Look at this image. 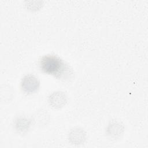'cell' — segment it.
Here are the masks:
<instances>
[{"label":"cell","instance_id":"obj_1","mask_svg":"<svg viewBox=\"0 0 148 148\" xmlns=\"http://www.w3.org/2000/svg\"><path fill=\"white\" fill-rule=\"evenodd\" d=\"M39 66L43 73L52 75L62 81L69 80L73 75L71 66L54 54L43 56L39 60Z\"/></svg>","mask_w":148,"mask_h":148},{"label":"cell","instance_id":"obj_2","mask_svg":"<svg viewBox=\"0 0 148 148\" xmlns=\"http://www.w3.org/2000/svg\"><path fill=\"white\" fill-rule=\"evenodd\" d=\"M40 81L39 79L32 74L25 75L21 81V88L27 94L36 93L39 89Z\"/></svg>","mask_w":148,"mask_h":148},{"label":"cell","instance_id":"obj_3","mask_svg":"<svg viewBox=\"0 0 148 148\" xmlns=\"http://www.w3.org/2000/svg\"><path fill=\"white\" fill-rule=\"evenodd\" d=\"M124 130V124L121 121L113 120L108 124L106 129V134L110 138L117 140L121 138Z\"/></svg>","mask_w":148,"mask_h":148},{"label":"cell","instance_id":"obj_4","mask_svg":"<svg viewBox=\"0 0 148 148\" xmlns=\"http://www.w3.org/2000/svg\"><path fill=\"white\" fill-rule=\"evenodd\" d=\"M32 124V118H28L24 116L17 117L13 122L14 130L18 134L22 135H24L28 132Z\"/></svg>","mask_w":148,"mask_h":148},{"label":"cell","instance_id":"obj_5","mask_svg":"<svg viewBox=\"0 0 148 148\" xmlns=\"http://www.w3.org/2000/svg\"><path fill=\"white\" fill-rule=\"evenodd\" d=\"M68 98L66 94L61 91H56L50 94L48 98L49 105L54 109H60L67 103Z\"/></svg>","mask_w":148,"mask_h":148},{"label":"cell","instance_id":"obj_6","mask_svg":"<svg viewBox=\"0 0 148 148\" xmlns=\"http://www.w3.org/2000/svg\"><path fill=\"white\" fill-rule=\"evenodd\" d=\"M86 132L84 129L80 127L72 128L68 134L69 142L73 145H80L83 144L86 140Z\"/></svg>","mask_w":148,"mask_h":148},{"label":"cell","instance_id":"obj_7","mask_svg":"<svg viewBox=\"0 0 148 148\" xmlns=\"http://www.w3.org/2000/svg\"><path fill=\"white\" fill-rule=\"evenodd\" d=\"M33 124L38 127H43L48 124L50 121V115L47 110L40 109L36 111L32 117Z\"/></svg>","mask_w":148,"mask_h":148},{"label":"cell","instance_id":"obj_8","mask_svg":"<svg viewBox=\"0 0 148 148\" xmlns=\"http://www.w3.org/2000/svg\"><path fill=\"white\" fill-rule=\"evenodd\" d=\"M14 91L10 86L3 84L1 86L0 88V96L1 101L2 102H9L13 97Z\"/></svg>","mask_w":148,"mask_h":148}]
</instances>
